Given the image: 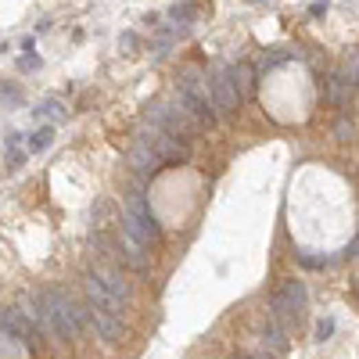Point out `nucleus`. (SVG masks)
Listing matches in <instances>:
<instances>
[{
    "instance_id": "obj_1",
    "label": "nucleus",
    "mask_w": 359,
    "mask_h": 359,
    "mask_svg": "<svg viewBox=\"0 0 359 359\" xmlns=\"http://www.w3.org/2000/svg\"><path fill=\"white\" fill-rule=\"evenodd\" d=\"M43 302H47V320H51V334L61 338V341H72L76 334L83 331V327L93 323V309L76 302L69 291L61 288H51L43 291Z\"/></svg>"
},
{
    "instance_id": "obj_2",
    "label": "nucleus",
    "mask_w": 359,
    "mask_h": 359,
    "mask_svg": "<svg viewBox=\"0 0 359 359\" xmlns=\"http://www.w3.org/2000/svg\"><path fill=\"white\" fill-rule=\"evenodd\" d=\"M122 230L126 233H133L137 241H144L148 248L159 241V220L151 216V209H148V198H144V187H140V180H137V187L126 194V212H122Z\"/></svg>"
},
{
    "instance_id": "obj_3",
    "label": "nucleus",
    "mask_w": 359,
    "mask_h": 359,
    "mask_svg": "<svg viewBox=\"0 0 359 359\" xmlns=\"http://www.w3.org/2000/svg\"><path fill=\"white\" fill-rule=\"evenodd\" d=\"M302 313H305V284L302 280H284V288L270 299V320L291 327L302 320Z\"/></svg>"
},
{
    "instance_id": "obj_4",
    "label": "nucleus",
    "mask_w": 359,
    "mask_h": 359,
    "mask_svg": "<svg viewBox=\"0 0 359 359\" xmlns=\"http://www.w3.org/2000/svg\"><path fill=\"white\" fill-rule=\"evenodd\" d=\"M130 165H133V176H137L140 183L151 180V176L165 165L162 154H159V148H154V140H151L148 133L133 140V148H130Z\"/></svg>"
},
{
    "instance_id": "obj_5",
    "label": "nucleus",
    "mask_w": 359,
    "mask_h": 359,
    "mask_svg": "<svg viewBox=\"0 0 359 359\" xmlns=\"http://www.w3.org/2000/svg\"><path fill=\"white\" fill-rule=\"evenodd\" d=\"M83 291H86V302H90V309L93 313H112V316H122V299H115L112 291H108L104 284H101V277L97 273H86V280H83Z\"/></svg>"
},
{
    "instance_id": "obj_6",
    "label": "nucleus",
    "mask_w": 359,
    "mask_h": 359,
    "mask_svg": "<svg viewBox=\"0 0 359 359\" xmlns=\"http://www.w3.org/2000/svg\"><path fill=\"white\" fill-rule=\"evenodd\" d=\"M148 137L154 140V148H159L165 165H183L187 159H191V144H187V137L169 133V130H151Z\"/></svg>"
},
{
    "instance_id": "obj_7",
    "label": "nucleus",
    "mask_w": 359,
    "mask_h": 359,
    "mask_svg": "<svg viewBox=\"0 0 359 359\" xmlns=\"http://www.w3.org/2000/svg\"><path fill=\"white\" fill-rule=\"evenodd\" d=\"M212 101H216V112L220 115H238V108H241V93L238 86L230 83V76L220 72V76H212Z\"/></svg>"
},
{
    "instance_id": "obj_8",
    "label": "nucleus",
    "mask_w": 359,
    "mask_h": 359,
    "mask_svg": "<svg viewBox=\"0 0 359 359\" xmlns=\"http://www.w3.org/2000/svg\"><path fill=\"white\" fill-rule=\"evenodd\" d=\"M93 273L101 277V284H104L108 291H112L115 299H122L126 305L133 302V284L126 280V273L119 270V262H97V266H93Z\"/></svg>"
},
{
    "instance_id": "obj_9",
    "label": "nucleus",
    "mask_w": 359,
    "mask_h": 359,
    "mask_svg": "<svg viewBox=\"0 0 359 359\" xmlns=\"http://www.w3.org/2000/svg\"><path fill=\"white\" fill-rule=\"evenodd\" d=\"M119 248H122V262H126L130 270L148 273V266H151V252H148V244H144V241H137L133 233L122 230V233H119Z\"/></svg>"
},
{
    "instance_id": "obj_10",
    "label": "nucleus",
    "mask_w": 359,
    "mask_h": 359,
    "mask_svg": "<svg viewBox=\"0 0 359 359\" xmlns=\"http://www.w3.org/2000/svg\"><path fill=\"white\" fill-rule=\"evenodd\" d=\"M93 327H97V334H101L104 341H122V338H126V323H122V316L93 313Z\"/></svg>"
},
{
    "instance_id": "obj_11",
    "label": "nucleus",
    "mask_w": 359,
    "mask_h": 359,
    "mask_svg": "<svg viewBox=\"0 0 359 359\" xmlns=\"http://www.w3.org/2000/svg\"><path fill=\"white\" fill-rule=\"evenodd\" d=\"M227 76H230V83L238 86L241 97H252V90H255V69L252 65H244V61H238V65H227Z\"/></svg>"
},
{
    "instance_id": "obj_12",
    "label": "nucleus",
    "mask_w": 359,
    "mask_h": 359,
    "mask_svg": "<svg viewBox=\"0 0 359 359\" xmlns=\"http://www.w3.org/2000/svg\"><path fill=\"white\" fill-rule=\"evenodd\" d=\"M262 345H266V352H273V356H284L288 352V327L270 320V327L262 331Z\"/></svg>"
},
{
    "instance_id": "obj_13",
    "label": "nucleus",
    "mask_w": 359,
    "mask_h": 359,
    "mask_svg": "<svg viewBox=\"0 0 359 359\" xmlns=\"http://www.w3.org/2000/svg\"><path fill=\"white\" fill-rule=\"evenodd\" d=\"M349 90H352V83H345L341 76H331V80H327V101H331L334 108H345L349 104Z\"/></svg>"
},
{
    "instance_id": "obj_14",
    "label": "nucleus",
    "mask_w": 359,
    "mask_h": 359,
    "mask_svg": "<svg viewBox=\"0 0 359 359\" xmlns=\"http://www.w3.org/2000/svg\"><path fill=\"white\" fill-rule=\"evenodd\" d=\"M4 165H8V169H19V165H22V133H8V144H4Z\"/></svg>"
},
{
    "instance_id": "obj_15",
    "label": "nucleus",
    "mask_w": 359,
    "mask_h": 359,
    "mask_svg": "<svg viewBox=\"0 0 359 359\" xmlns=\"http://www.w3.org/2000/svg\"><path fill=\"white\" fill-rule=\"evenodd\" d=\"M341 80L345 83H352V86H359V51H349L345 58H341Z\"/></svg>"
},
{
    "instance_id": "obj_16",
    "label": "nucleus",
    "mask_w": 359,
    "mask_h": 359,
    "mask_svg": "<svg viewBox=\"0 0 359 359\" xmlns=\"http://www.w3.org/2000/svg\"><path fill=\"white\" fill-rule=\"evenodd\" d=\"M54 144V126H40L33 137H29V151H47V148H51Z\"/></svg>"
},
{
    "instance_id": "obj_17",
    "label": "nucleus",
    "mask_w": 359,
    "mask_h": 359,
    "mask_svg": "<svg viewBox=\"0 0 359 359\" xmlns=\"http://www.w3.org/2000/svg\"><path fill=\"white\" fill-rule=\"evenodd\" d=\"M33 115H36V119H61V115H65V108H61V101L51 97V101H43Z\"/></svg>"
},
{
    "instance_id": "obj_18",
    "label": "nucleus",
    "mask_w": 359,
    "mask_h": 359,
    "mask_svg": "<svg viewBox=\"0 0 359 359\" xmlns=\"http://www.w3.org/2000/svg\"><path fill=\"white\" fill-rule=\"evenodd\" d=\"M334 137L341 140V144H349V140L356 137V126H352V119H345V115H338V122H334Z\"/></svg>"
},
{
    "instance_id": "obj_19",
    "label": "nucleus",
    "mask_w": 359,
    "mask_h": 359,
    "mask_svg": "<svg viewBox=\"0 0 359 359\" xmlns=\"http://www.w3.org/2000/svg\"><path fill=\"white\" fill-rule=\"evenodd\" d=\"M169 19L191 22V19H198V8H194V4H173V8H169Z\"/></svg>"
},
{
    "instance_id": "obj_20",
    "label": "nucleus",
    "mask_w": 359,
    "mask_h": 359,
    "mask_svg": "<svg viewBox=\"0 0 359 359\" xmlns=\"http://www.w3.org/2000/svg\"><path fill=\"white\" fill-rule=\"evenodd\" d=\"M299 262L305 270H323L327 266V259H320V255H309V252H299Z\"/></svg>"
},
{
    "instance_id": "obj_21",
    "label": "nucleus",
    "mask_w": 359,
    "mask_h": 359,
    "mask_svg": "<svg viewBox=\"0 0 359 359\" xmlns=\"http://www.w3.org/2000/svg\"><path fill=\"white\" fill-rule=\"evenodd\" d=\"M331 334H334V320H331V316H323V320L316 323V341H327Z\"/></svg>"
},
{
    "instance_id": "obj_22",
    "label": "nucleus",
    "mask_w": 359,
    "mask_h": 359,
    "mask_svg": "<svg viewBox=\"0 0 359 359\" xmlns=\"http://www.w3.org/2000/svg\"><path fill=\"white\" fill-rule=\"evenodd\" d=\"M36 69H40V58H36V54L19 58V72H36Z\"/></svg>"
},
{
    "instance_id": "obj_23",
    "label": "nucleus",
    "mask_w": 359,
    "mask_h": 359,
    "mask_svg": "<svg viewBox=\"0 0 359 359\" xmlns=\"http://www.w3.org/2000/svg\"><path fill=\"white\" fill-rule=\"evenodd\" d=\"M115 212V205H112V201H97V209H93V216H97V220H108V216H112ZM97 220H93V223H97Z\"/></svg>"
},
{
    "instance_id": "obj_24",
    "label": "nucleus",
    "mask_w": 359,
    "mask_h": 359,
    "mask_svg": "<svg viewBox=\"0 0 359 359\" xmlns=\"http://www.w3.org/2000/svg\"><path fill=\"white\" fill-rule=\"evenodd\" d=\"M4 104H19V90L14 86H4Z\"/></svg>"
},
{
    "instance_id": "obj_25",
    "label": "nucleus",
    "mask_w": 359,
    "mask_h": 359,
    "mask_svg": "<svg viewBox=\"0 0 359 359\" xmlns=\"http://www.w3.org/2000/svg\"><path fill=\"white\" fill-rule=\"evenodd\" d=\"M309 14H313V19H323V14H327V4H323V0H316V4L309 8Z\"/></svg>"
},
{
    "instance_id": "obj_26",
    "label": "nucleus",
    "mask_w": 359,
    "mask_h": 359,
    "mask_svg": "<svg viewBox=\"0 0 359 359\" xmlns=\"http://www.w3.org/2000/svg\"><path fill=\"white\" fill-rule=\"evenodd\" d=\"M122 47H126V51H133V47H137V36L133 33H122V40H119Z\"/></svg>"
},
{
    "instance_id": "obj_27",
    "label": "nucleus",
    "mask_w": 359,
    "mask_h": 359,
    "mask_svg": "<svg viewBox=\"0 0 359 359\" xmlns=\"http://www.w3.org/2000/svg\"><path fill=\"white\" fill-rule=\"evenodd\" d=\"M252 359H277L273 352H259V356H252Z\"/></svg>"
},
{
    "instance_id": "obj_28",
    "label": "nucleus",
    "mask_w": 359,
    "mask_h": 359,
    "mask_svg": "<svg viewBox=\"0 0 359 359\" xmlns=\"http://www.w3.org/2000/svg\"><path fill=\"white\" fill-rule=\"evenodd\" d=\"M352 252H356V259H359V241H356V244H352Z\"/></svg>"
},
{
    "instance_id": "obj_29",
    "label": "nucleus",
    "mask_w": 359,
    "mask_h": 359,
    "mask_svg": "<svg viewBox=\"0 0 359 359\" xmlns=\"http://www.w3.org/2000/svg\"><path fill=\"white\" fill-rule=\"evenodd\" d=\"M356 291H359V288H356Z\"/></svg>"
}]
</instances>
